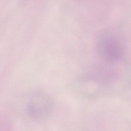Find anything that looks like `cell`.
<instances>
[{"instance_id": "1", "label": "cell", "mask_w": 131, "mask_h": 131, "mask_svg": "<svg viewBox=\"0 0 131 131\" xmlns=\"http://www.w3.org/2000/svg\"><path fill=\"white\" fill-rule=\"evenodd\" d=\"M52 107V102L49 96L39 93L31 98L28 109L30 115L34 118H42L48 115Z\"/></svg>"}]
</instances>
